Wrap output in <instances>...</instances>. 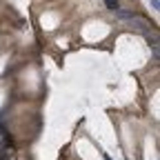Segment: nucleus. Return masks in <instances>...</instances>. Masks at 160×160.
<instances>
[{
    "instance_id": "1",
    "label": "nucleus",
    "mask_w": 160,
    "mask_h": 160,
    "mask_svg": "<svg viewBox=\"0 0 160 160\" xmlns=\"http://www.w3.org/2000/svg\"><path fill=\"white\" fill-rule=\"evenodd\" d=\"M129 25H131V27H133L136 31H142V33H149V31H151V27H153V25L149 22V20L140 18L138 13H136V16H133V18L129 20Z\"/></svg>"
},
{
    "instance_id": "2",
    "label": "nucleus",
    "mask_w": 160,
    "mask_h": 160,
    "mask_svg": "<svg viewBox=\"0 0 160 160\" xmlns=\"http://www.w3.org/2000/svg\"><path fill=\"white\" fill-rule=\"evenodd\" d=\"M116 16H118V20H125V22H129V20L136 16V11H127V9H118V11H113Z\"/></svg>"
},
{
    "instance_id": "3",
    "label": "nucleus",
    "mask_w": 160,
    "mask_h": 160,
    "mask_svg": "<svg viewBox=\"0 0 160 160\" xmlns=\"http://www.w3.org/2000/svg\"><path fill=\"white\" fill-rule=\"evenodd\" d=\"M7 147V131H5V125H2V120H0V151H2Z\"/></svg>"
},
{
    "instance_id": "4",
    "label": "nucleus",
    "mask_w": 160,
    "mask_h": 160,
    "mask_svg": "<svg viewBox=\"0 0 160 160\" xmlns=\"http://www.w3.org/2000/svg\"><path fill=\"white\" fill-rule=\"evenodd\" d=\"M105 5H107V9L118 11V9H120V0H105Z\"/></svg>"
},
{
    "instance_id": "5",
    "label": "nucleus",
    "mask_w": 160,
    "mask_h": 160,
    "mask_svg": "<svg viewBox=\"0 0 160 160\" xmlns=\"http://www.w3.org/2000/svg\"><path fill=\"white\" fill-rule=\"evenodd\" d=\"M149 2H151L153 9H160V0H149Z\"/></svg>"
},
{
    "instance_id": "6",
    "label": "nucleus",
    "mask_w": 160,
    "mask_h": 160,
    "mask_svg": "<svg viewBox=\"0 0 160 160\" xmlns=\"http://www.w3.org/2000/svg\"><path fill=\"white\" fill-rule=\"evenodd\" d=\"M0 160H9V156H0Z\"/></svg>"
},
{
    "instance_id": "7",
    "label": "nucleus",
    "mask_w": 160,
    "mask_h": 160,
    "mask_svg": "<svg viewBox=\"0 0 160 160\" xmlns=\"http://www.w3.org/2000/svg\"><path fill=\"white\" fill-rule=\"evenodd\" d=\"M105 160H111V158H109V156H105Z\"/></svg>"
}]
</instances>
